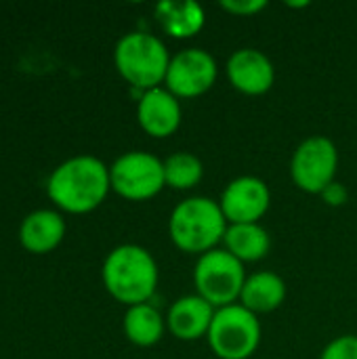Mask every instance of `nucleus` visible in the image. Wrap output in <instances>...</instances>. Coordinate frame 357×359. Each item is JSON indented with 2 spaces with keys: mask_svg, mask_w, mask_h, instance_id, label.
<instances>
[{
  "mask_svg": "<svg viewBox=\"0 0 357 359\" xmlns=\"http://www.w3.org/2000/svg\"><path fill=\"white\" fill-rule=\"evenodd\" d=\"M109 189V166L95 156H76L65 160L46 181V194L53 204L72 215H84L99 208Z\"/></svg>",
  "mask_w": 357,
  "mask_h": 359,
  "instance_id": "nucleus-1",
  "label": "nucleus"
},
{
  "mask_svg": "<svg viewBox=\"0 0 357 359\" xmlns=\"http://www.w3.org/2000/svg\"><path fill=\"white\" fill-rule=\"evenodd\" d=\"M105 290L126 307L147 303L158 288V265L149 250L137 244L116 246L101 269Z\"/></svg>",
  "mask_w": 357,
  "mask_h": 359,
  "instance_id": "nucleus-2",
  "label": "nucleus"
},
{
  "mask_svg": "<svg viewBox=\"0 0 357 359\" xmlns=\"http://www.w3.org/2000/svg\"><path fill=\"white\" fill-rule=\"evenodd\" d=\"M227 225L217 200L194 196L175 206L168 219V233L179 250L202 257L223 242Z\"/></svg>",
  "mask_w": 357,
  "mask_h": 359,
  "instance_id": "nucleus-3",
  "label": "nucleus"
},
{
  "mask_svg": "<svg viewBox=\"0 0 357 359\" xmlns=\"http://www.w3.org/2000/svg\"><path fill=\"white\" fill-rule=\"evenodd\" d=\"M170 59L173 57L168 55L164 42L147 32L124 34L114 50L118 74L143 93L164 84Z\"/></svg>",
  "mask_w": 357,
  "mask_h": 359,
  "instance_id": "nucleus-4",
  "label": "nucleus"
},
{
  "mask_svg": "<svg viewBox=\"0 0 357 359\" xmlns=\"http://www.w3.org/2000/svg\"><path fill=\"white\" fill-rule=\"evenodd\" d=\"M261 334L257 313L248 311L240 303H234L215 311L206 339L219 359H248L257 353Z\"/></svg>",
  "mask_w": 357,
  "mask_h": 359,
  "instance_id": "nucleus-5",
  "label": "nucleus"
},
{
  "mask_svg": "<svg viewBox=\"0 0 357 359\" xmlns=\"http://www.w3.org/2000/svg\"><path fill=\"white\" fill-rule=\"evenodd\" d=\"M246 278L244 263L225 248H215L202 255L194 269L196 294L208 301L215 309L238 303Z\"/></svg>",
  "mask_w": 357,
  "mask_h": 359,
  "instance_id": "nucleus-6",
  "label": "nucleus"
},
{
  "mask_svg": "<svg viewBox=\"0 0 357 359\" xmlns=\"http://www.w3.org/2000/svg\"><path fill=\"white\" fill-rule=\"evenodd\" d=\"M112 189L133 202L158 196L166 187L164 160L149 151H126L109 166Z\"/></svg>",
  "mask_w": 357,
  "mask_h": 359,
  "instance_id": "nucleus-7",
  "label": "nucleus"
},
{
  "mask_svg": "<svg viewBox=\"0 0 357 359\" xmlns=\"http://www.w3.org/2000/svg\"><path fill=\"white\" fill-rule=\"evenodd\" d=\"M339 149L332 139L324 135L307 137L299 143L290 160V177L301 191L324 194L337 181Z\"/></svg>",
  "mask_w": 357,
  "mask_h": 359,
  "instance_id": "nucleus-8",
  "label": "nucleus"
},
{
  "mask_svg": "<svg viewBox=\"0 0 357 359\" xmlns=\"http://www.w3.org/2000/svg\"><path fill=\"white\" fill-rule=\"evenodd\" d=\"M219 67L215 57L204 48L179 50L168 65L164 88H168L177 99H194L213 88L217 82Z\"/></svg>",
  "mask_w": 357,
  "mask_h": 359,
  "instance_id": "nucleus-9",
  "label": "nucleus"
},
{
  "mask_svg": "<svg viewBox=\"0 0 357 359\" xmlns=\"http://www.w3.org/2000/svg\"><path fill=\"white\" fill-rule=\"evenodd\" d=\"M219 206L229 225L259 223L271 206V191L263 179L244 175L227 183Z\"/></svg>",
  "mask_w": 357,
  "mask_h": 359,
  "instance_id": "nucleus-10",
  "label": "nucleus"
},
{
  "mask_svg": "<svg viewBox=\"0 0 357 359\" xmlns=\"http://www.w3.org/2000/svg\"><path fill=\"white\" fill-rule=\"evenodd\" d=\"M229 84L250 97L265 95L276 82V67L271 59L259 48H238L225 65Z\"/></svg>",
  "mask_w": 357,
  "mask_h": 359,
  "instance_id": "nucleus-11",
  "label": "nucleus"
},
{
  "mask_svg": "<svg viewBox=\"0 0 357 359\" xmlns=\"http://www.w3.org/2000/svg\"><path fill=\"white\" fill-rule=\"evenodd\" d=\"M137 122L154 139H166L181 126V103L164 86L145 90L137 103Z\"/></svg>",
  "mask_w": 357,
  "mask_h": 359,
  "instance_id": "nucleus-12",
  "label": "nucleus"
},
{
  "mask_svg": "<svg viewBox=\"0 0 357 359\" xmlns=\"http://www.w3.org/2000/svg\"><path fill=\"white\" fill-rule=\"evenodd\" d=\"M215 311L217 309L200 294L181 297L166 313V328L179 341H200L202 337H208Z\"/></svg>",
  "mask_w": 357,
  "mask_h": 359,
  "instance_id": "nucleus-13",
  "label": "nucleus"
},
{
  "mask_svg": "<svg viewBox=\"0 0 357 359\" xmlns=\"http://www.w3.org/2000/svg\"><path fill=\"white\" fill-rule=\"evenodd\" d=\"M65 236V221L57 210H34L19 227V242L27 252L46 255L55 250Z\"/></svg>",
  "mask_w": 357,
  "mask_h": 359,
  "instance_id": "nucleus-14",
  "label": "nucleus"
},
{
  "mask_svg": "<svg viewBox=\"0 0 357 359\" xmlns=\"http://www.w3.org/2000/svg\"><path fill=\"white\" fill-rule=\"evenodd\" d=\"M156 21L170 38H191L206 21L204 8L194 0H162L156 4Z\"/></svg>",
  "mask_w": 357,
  "mask_h": 359,
  "instance_id": "nucleus-15",
  "label": "nucleus"
},
{
  "mask_svg": "<svg viewBox=\"0 0 357 359\" xmlns=\"http://www.w3.org/2000/svg\"><path fill=\"white\" fill-rule=\"evenodd\" d=\"M286 299V284L274 271H257L246 278L240 305H244L252 313H269L276 311Z\"/></svg>",
  "mask_w": 357,
  "mask_h": 359,
  "instance_id": "nucleus-16",
  "label": "nucleus"
},
{
  "mask_svg": "<svg viewBox=\"0 0 357 359\" xmlns=\"http://www.w3.org/2000/svg\"><path fill=\"white\" fill-rule=\"evenodd\" d=\"M223 244L225 250L234 255L238 261L255 263L269 255L271 238L267 229L259 223H240V225H227Z\"/></svg>",
  "mask_w": 357,
  "mask_h": 359,
  "instance_id": "nucleus-17",
  "label": "nucleus"
},
{
  "mask_svg": "<svg viewBox=\"0 0 357 359\" xmlns=\"http://www.w3.org/2000/svg\"><path fill=\"white\" fill-rule=\"evenodd\" d=\"M124 334L137 347H154L166 330V320L149 303L128 307L124 313Z\"/></svg>",
  "mask_w": 357,
  "mask_h": 359,
  "instance_id": "nucleus-18",
  "label": "nucleus"
},
{
  "mask_svg": "<svg viewBox=\"0 0 357 359\" xmlns=\"http://www.w3.org/2000/svg\"><path fill=\"white\" fill-rule=\"evenodd\" d=\"M204 177L202 160L191 151H175L164 160V179L166 187L185 191L194 189Z\"/></svg>",
  "mask_w": 357,
  "mask_h": 359,
  "instance_id": "nucleus-19",
  "label": "nucleus"
},
{
  "mask_svg": "<svg viewBox=\"0 0 357 359\" xmlns=\"http://www.w3.org/2000/svg\"><path fill=\"white\" fill-rule=\"evenodd\" d=\"M320 359H357V337L356 334H343L330 341Z\"/></svg>",
  "mask_w": 357,
  "mask_h": 359,
  "instance_id": "nucleus-20",
  "label": "nucleus"
},
{
  "mask_svg": "<svg viewBox=\"0 0 357 359\" xmlns=\"http://www.w3.org/2000/svg\"><path fill=\"white\" fill-rule=\"evenodd\" d=\"M219 6L231 15H238V17H250V15H257L261 13L267 2L265 0H223L219 2Z\"/></svg>",
  "mask_w": 357,
  "mask_h": 359,
  "instance_id": "nucleus-21",
  "label": "nucleus"
},
{
  "mask_svg": "<svg viewBox=\"0 0 357 359\" xmlns=\"http://www.w3.org/2000/svg\"><path fill=\"white\" fill-rule=\"evenodd\" d=\"M347 189H345V185L343 183H332V185H328L326 189H324V194H322V198L326 200V204H330V206H343L345 202H347Z\"/></svg>",
  "mask_w": 357,
  "mask_h": 359,
  "instance_id": "nucleus-22",
  "label": "nucleus"
}]
</instances>
